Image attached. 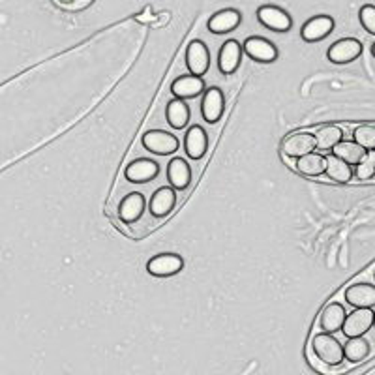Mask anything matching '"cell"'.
I'll use <instances>...</instances> for the list:
<instances>
[{
	"instance_id": "obj_23",
	"label": "cell",
	"mask_w": 375,
	"mask_h": 375,
	"mask_svg": "<svg viewBox=\"0 0 375 375\" xmlns=\"http://www.w3.org/2000/svg\"><path fill=\"white\" fill-rule=\"evenodd\" d=\"M190 107H188L186 100H178V98H173L171 102L168 103V109H165V118H168L169 126L175 128V130H184L190 122Z\"/></svg>"
},
{
	"instance_id": "obj_2",
	"label": "cell",
	"mask_w": 375,
	"mask_h": 375,
	"mask_svg": "<svg viewBox=\"0 0 375 375\" xmlns=\"http://www.w3.org/2000/svg\"><path fill=\"white\" fill-rule=\"evenodd\" d=\"M143 147L147 148L148 153L156 154V156H169L175 154L180 147V143L173 133L163 132V130H150L143 135Z\"/></svg>"
},
{
	"instance_id": "obj_13",
	"label": "cell",
	"mask_w": 375,
	"mask_h": 375,
	"mask_svg": "<svg viewBox=\"0 0 375 375\" xmlns=\"http://www.w3.org/2000/svg\"><path fill=\"white\" fill-rule=\"evenodd\" d=\"M244 49L240 46V41L237 40H227L220 47L218 53V68L223 76H231L235 71L240 68V62H242Z\"/></svg>"
},
{
	"instance_id": "obj_12",
	"label": "cell",
	"mask_w": 375,
	"mask_h": 375,
	"mask_svg": "<svg viewBox=\"0 0 375 375\" xmlns=\"http://www.w3.org/2000/svg\"><path fill=\"white\" fill-rule=\"evenodd\" d=\"M225 111V94L222 88L212 86L205 92L203 102H201V115L208 124H216L223 117Z\"/></svg>"
},
{
	"instance_id": "obj_25",
	"label": "cell",
	"mask_w": 375,
	"mask_h": 375,
	"mask_svg": "<svg viewBox=\"0 0 375 375\" xmlns=\"http://www.w3.org/2000/svg\"><path fill=\"white\" fill-rule=\"evenodd\" d=\"M366 148H362L359 143L355 141H341L338 143L334 148H332V154L338 156L340 160H344L345 163H349V165H359L362 162V158L366 156Z\"/></svg>"
},
{
	"instance_id": "obj_33",
	"label": "cell",
	"mask_w": 375,
	"mask_h": 375,
	"mask_svg": "<svg viewBox=\"0 0 375 375\" xmlns=\"http://www.w3.org/2000/svg\"><path fill=\"white\" fill-rule=\"evenodd\" d=\"M374 327H375V312H374Z\"/></svg>"
},
{
	"instance_id": "obj_6",
	"label": "cell",
	"mask_w": 375,
	"mask_h": 375,
	"mask_svg": "<svg viewBox=\"0 0 375 375\" xmlns=\"http://www.w3.org/2000/svg\"><path fill=\"white\" fill-rule=\"evenodd\" d=\"M244 53L259 64H270L278 58V47L261 36H250L242 46Z\"/></svg>"
},
{
	"instance_id": "obj_15",
	"label": "cell",
	"mask_w": 375,
	"mask_h": 375,
	"mask_svg": "<svg viewBox=\"0 0 375 375\" xmlns=\"http://www.w3.org/2000/svg\"><path fill=\"white\" fill-rule=\"evenodd\" d=\"M175 205H177L175 188L163 186L158 188L156 192L153 193L150 203H148V210H150V216H153V218H165V216H169V214L173 212Z\"/></svg>"
},
{
	"instance_id": "obj_3",
	"label": "cell",
	"mask_w": 375,
	"mask_h": 375,
	"mask_svg": "<svg viewBox=\"0 0 375 375\" xmlns=\"http://www.w3.org/2000/svg\"><path fill=\"white\" fill-rule=\"evenodd\" d=\"M184 259L178 254H158L153 259H148L147 270L154 278H171L183 272Z\"/></svg>"
},
{
	"instance_id": "obj_5",
	"label": "cell",
	"mask_w": 375,
	"mask_h": 375,
	"mask_svg": "<svg viewBox=\"0 0 375 375\" xmlns=\"http://www.w3.org/2000/svg\"><path fill=\"white\" fill-rule=\"evenodd\" d=\"M257 19L259 23L269 29L272 32H289L291 26H293V19L285 10L278 8V6H261L257 10Z\"/></svg>"
},
{
	"instance_id": "obj_32",
	"label": "cell",
	"mask_w": 375,
	"mask_h": 375,
	"mask_svg": "<svg viewBox=\"0 0 375 375\" xmlns=\"http://www.w3.org/2000/svg\"><path fill=\"white\" fill-rule=\"evenodd\" d=\"M371 55L375 56V41H374V46H371Z\"/></svg>"
},
{
	"instance_id": "obj_26",
	"label": "cell",
	"mask_w": 375,
	"mask_h": 375,
	"mask_svg": "<svg viewBox=\"0 0 375 375\" xmlns=\"http://www.w3.org/2000/svg\"><path fill=\"white\" fill-rule=\"evenodd\" d=\"M315 141L319 150H332L338 143L344 141V130L340 126H323L315 132Z\"/></svg>"
},
{
	"instance_id": "obj_8",
	"label": "cell",
	"mask_w": 375,
	"mask_h": 375,
	"mask_svg": "<svg viewBox=\"0 0 375 375\" xmlns=\"http://www.w3.org/2000/svg\"><path fill=\"white\" fill-rule=\"evenodd\" d=\"M336 29L334 17L330 16H315L308 19L300 29V38L308 43L323 41L327 36H330Z\"/></svg>"
},
{
	"instance_id": "obj_29",
	"label": "cell",
	"mask_w": 375,
	"mask_h": 375,
	"mask_svg": "<svg viewBox=\"0 0 375 375\" xmlns=\"http://www.w3.org/2000/svg\"><path fill=\"white\" fill-rule=\"evenodd\" d=\"M355 175L360 180H370L371 177H375V150L366 153V156L362 158V162L356 165Z\"/></svg>"
},
{
	"instance_id": "obj_24",
	"label": "cell",
	"mask_w": 375,
	"mask_h": 375,
	"mask_svg": "<svg viewBox=\"0 0 375 375\" xmlns=\"http://www.w3.org/2000/svg\"><path fill=\"white\" fill-rule=\"evenodd\" d=\"M324 168H327V160L319 153L306 154L297 160V171L304 177H321L324 175Z\"/></svg>"
},
{
	"instance_id": "obj_19",
	"label": "cell",
	"mask_w": 375,
	"mask_h": 375,
	"mask_svg": "<svg viewBox=\"0 0 375 375\" xmlns=\"http://www.w3.org/2000/svg\"><path fill=\"white\" fill-rule=\"evenodd\" d=\"M168 183L175 190H186L192 184V168L184 158H173L168 163Z\"/></svg>"
},
{
	"instance_id": "obj_1",
	"label": "cell",
	"mask_w": 375,
	"mask_h": 375,
	"mask_svg": "<svg viewBox=\"0 0 375 375\" xmlns=\"http://www.w3.org/2000/svg\"><path fill=\"white\" fill-rule=\"evenodd\" d=\"M312 353L315 359H319L324 366H341L345 359L344 345L338 338H334L329 332H319L312 340Z\"/></svg>"
},
{
	"instance_id": "obj_7",
	"label": "cell",
	"mask_w": 375,
	"mask_h": 375,
	"mask_svg": "<svg viewBox=\"0 0 375 375\" xmlns=\"http://www.w3.org/2000/svg\"><path fill=\"white\" fill-rule=\"evenodd\" d=\"M186 66L192 76L203 77L210 68V51L205 41L193 40L186 47Z\"/></svg>"
},
{
	"instance_id": "obj_17",
	"label": "cell",
	"mask_w": 375,
	"mask_h": 375,
	"mask_svg": "<svg viewBox=\"0 0 375 375\" xmlns=\"http://www.w3.org/2000/svg\"><path fill=\"white\" fill-rule=\"evenodd\" d=\"M205 91V81L203 77L199 76H180L171 83V94L178 100H192L197 98L201 92Z\"/></svg>"
},
{
	"instance_id": "obj_30",
	"label": "cell",
	"mask_w": 375,
	"mask_h": 375,
	"mask_svg": "<svg viewBox=\"0 0 375 375\" xmlns=\"http://www.w3.org/2000/svg\"><path fill=\"white\" fill-rule=\"evenodd\" d=\"M359 21L360 25L364 26V31L368 34L375 36V6L374 4H364L359 11Z\"/></svg>"
},
{
	"instance_id": "obj_21",
	"label": "cell",
	"mask_w": 375,
	"mask_h": 375,
	"mask_svg": "<svg viewBox=\"0 0 375 375\" xmlns=\"http://www.w3.org/2000/svg\"><path fill=\"white\" fill-rule=\"evenodd\" d=\"M345 300L353 308H374L375 306V285L353 284L345 289Z\"/></svg>"
},
{
	"instance_id": "obj_10",
	"label": "cell",
	"mask_w": 375,
	"mask_h": 375,
	"mask_svg": "<svg viewBox=\"0 0 375 375\" xmlns=\"http://www.w3.org/2000/svg\"><path fill=\"white\" fill-rule=\"evenodd\" d=\"M362 55V43L355 38H344L329 47L327 56L332 64H349Z\"/></svg>"
},
{
	"instance_id": "obj_22",
	"label": "cell",
	"mask_w": 375,
	"mask_h": 375,
	"mask_svg": "<svg viewBox=\"0 0 375 375\" xmlns=\"http://www.w3.org/2000/svg\"><path fill=\"white\" fill-rule=\"evenodd\" d=\"M327 160V168H324V175L330 178V180H334L338 184H347L353 178L355 171H353V165L349 163H345L344 160H340L334 154H329V156H324Z\"/></svg>"
},
{
	"instance_id": "obj_27",
	"label": "cell",
	"mask_w": 375,
	"mask_h": 375,
	"mask_svg": "<svg viewBox=\"0 0 375 375\" xmlns=\"http://www.w3.org/2000/svg\"><path fill=\"white\" fill-rule=\"evenodd\" d=\"M344 353L345 359L353 362V364H356V362H362L366 356L370 355V344L362 336L360 338H349L347 344L344 345Z\"/></svg>"
},
{
	"instance_id": "obj_20",
	"label": "cell",
	"mask_w": 375,
	"mask_h": 375,
	"mask_svg": "<svg viewBox=\"0 0 375 375\" xmlns=\"http://www.w3.org/2000/svg\"><path fill=\"white\" fill-rule=\"evenodd\" d=\"M345 317H347V312H345L344 306L340 302H330L323 308L319 315V327L329 332V334H334L338 330H341L345 323Z\"/></svg>"
},
{
	"instance_id": "obj_28",
	"label": "cell",
	"mask_w": 375,
	"mask_h": 375,
	"mask_svg": "<svg viewBox=\"0 0 375 375\" xmlns=\"http://www.w3.org/2000/svg\"><path fill=\"white\" fill-rule=\"evenodd\" d=\"M353 141L359 143L360 147L366 148L368 153L375 150V126H370V124L356 126L353 132Z\"/></svg>"
},
{
	"instance_id": "obj_31",
	"label": "cell",
	"mask_w": 375,
	"mask_h": 375,
	"mask_svg": "<svg viewBox=\"0 0 375 375\" xmlns=\"http://www.w3.org/2000/svg\"><path fill=\"white\" fill-rule=\"evenodd\" d=\"M56 2H58V4H62V6H70V4H73L76 0H56Z\"/></svg>"
},
{
	"instance_id": "obj_4",
	"label": "cell",
	"mask_w": 375,
	"mask_h": 375,
	"mask_svg": "<svg viewBox=\"0 0 375 375\" xmlns=\"http://www.w3.org/2000/svg\"><path fill=\"white\" fill-rule=\"evenodd\" d=\"M374 327V309L371 308H355L347 314L345 323L341 327L345 338H360Z\"/></svg>"
},
{
	"instance_id": "obj_14",
	"label": "cell",
	"mask_w": 375,
	"mask_h": 375,
	"mask_svg": "<svg viewBox=\"0 0 375 375\" xmlns=\"http://www.w3.org/2000/svg\"><path fill=\"white\" fill-rule=\"evenodd\" d=\"M242 23V14L239 10H233V8H227V10H220L216 11L210 19H208L207 26L208 31L216 36L229 34L239 29V25Z\"/></svg>"
},
{
	"instance_id": "obj_16",
	"label": "cell",
	"mask_w": 375,
	"mask_h": 375,
	"mask_svg": "<svg viewBox=\"0 0 375 375\" xmlns=\"http://www.w3.org/2000/svg\"><path fill=\"white\" fill-rule=\"evenodd\" d=\"M145 208H147V201H145L143 193H128V195H124L120 205H118V218L124 223H135L143 218Z\"/></svg>"
},
{
	"instance_id": "obj_11",
	"label": "cell",
	"mask_w": 375,
	"mask_h": 375,
	"mask_svg": "<svg viewBox=\"0 0 375 375\" xmlns=\"http://www.w3.org/2000/svg\"><path fill=\"white\" fill-rule=\"evenodd\" d=\"M282 148H284L285 156L294 158V160H299V158L306 156V154L315 153V148H317L315 133H309V132L291 133L289 137H285L284 147Z\"/></svg>"
},
{
	"instance_id": "obj_18",
	"label": "cell",
	"mask_w": 375,
	"mask_h": 375,
	"mask_svg": "<svg viewBox=\"0 0 375 375\" xmlns=\"http://www.w3.org/2000/svg\"><path fill=\"white\" fill-rule=\"evenodd\" d=\"M184 150H186V156L192 160H201L207 154L208 135L199 124L188 128L186 135H184Z\"/></svg>"
},
{
	"instance_id": "obj_9",
	"label": "cell",
	"mask_w": 375,
	"mask_h": 375,
	"mask_svg": "<svg viewBox=\"0 0 375 375\" xmlns=\"http://www.w3.org/2000/svg\"><path fill=\"white\" fill-rule=\"evenodd\" d=\"M158 173H160L158 162L150 158H139L128 163V168L124 169V177L132 184H147L158 177Z\"/></svg>"
}]
</instances>
